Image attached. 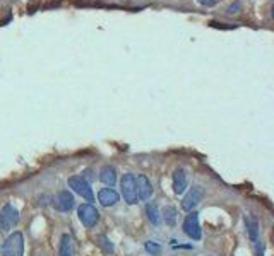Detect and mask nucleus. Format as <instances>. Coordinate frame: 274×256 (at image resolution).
Listing matches in <instances>:
<instances>
[{
	"mask_svg": "<svg viewBox=\"0 0 274 256\" xmlns=\"http://www.w3.org/2000/svg\"><path fill=\"white\" fill-rule=\"evenodd\" d=\"M197 2H199L201 5H204V7H212V5H216V3H218V0H197Z\"/></svg>",
	"mask_w": 274,
	"mask_h": 256,
	"instance_id": "6ab92c4d",
	"label": "nucleus"
},
{
	"mask_svg": "<svg viewBox=\"0 0 274 256\" xmlns=\"http://www.w3.org/2000/svg\"><path fill=\"white\" fill-rule=\"evenodd\" d=\"M161 217L165 219V222H167L168 226H175V222H176V208L170 207V205H168V207H165Z\"/></svg>",
	"mask_w": 274,
	"mask_h": 256,
	"instance_id": "dca6fc26",
	"label": "nucleus"
},
{
	"mask_svg": "<svg viewBox=\"0 0 274 256\" xmlns=\"http://www.w3.org/2000/svg\"><path fill=\"white\" fill-rule=\"evenodd\" d=\"M60 256H74V241H72L70 234H64L60 237V246H59Z\"/></svg>",
	"mask_w": 274,
	"mask_h": 256,
	"instance_id": "ddd939ff",
	"label": "nucleus"
},
{
	"mask_svg": "<svg viewBox=\"0 0 274 256\" xmlns=\"http://www.w3.org/2000/svg\"><path fill=\"white\" fill-rule=\"evenodd\" d=\"M77 215H79V221L82 222V226H86V227H95L100 221L98 208L91 203H82L81 207L77 208Z\"/></svg>",
	"mask_w": 274,
	"mask_h": 256,
	"instance_id": "39448f33",
	"label": "nucleus"
},
{
	"mask_svg": "<svg viewBox=\"0 0 274 256\" xmlns=\"http://www.w3.org/2000/svg\"><path fill=\"white\" fill-rule=\"evenodd\" d=\"M74 195H72L68 190H64V192H60L57 195L55 201H53V207L57 208V210L60 212H70L72 208H74Z\"/></svg>",
	"mask_w": 274,
	"mask_h": 256,
	"instance_id": "6e6552de",
	"label": "nucleus"
},
{
	"mask_svg": "<svg viewBox=\"0 0 274 256\" xmlns=\"http://www.w3.org/2000/svg\"><path fill=\"white\" fill-rule=\"evenodd\" d=\"M98 244L103 248L104 253H111V251H113V246H111V243L108 241V237H104V236L98 237Z\"/></svg>",
	"mask_w": 274,
	"mask_h": 256,
	"instance_id": "a211bd4d",
	"label": "nucleus"
},
{
	"mask_svg": "<svg viewBox=\"0 0 274 256\" xmlns=\"http://www.w3.org/2000/svg\"><path fill=\"white\" fill-rule=\"evenodd\" d=\"M146 215H147V219H149V222L153 226H158L161 222V214L158 212V207L154 203H149L146 207Z\"/></svg>",
	"mask_w": 274,
	"mask_h": 256,
	"instance_id": "2eb2a0df",
	"label": "nucleus"
},
{
	"mask_svg": "<svg viewBox=\"0 0 274 256\" xmlns=\"http://www.w3.org/2000/svg\"><path fill=\"white\" fill-rule=\"evenodd\" d=\"M144 248H146L147 253H151L153 256H158V255L161 253V246L158 243H153V241H147L146 246H144Z\"/></svg>",
	"mask_w": 274,
	"mask_h": 256,
	"instance_id": "f3484780",
	"label": "nucleus"
},
{
	"mask_svg": "<svg viewBox=\"0 0 274 256\" xmlns=\"http://www.w3.org/2000/svg\"><path fill=\"white\" fill-rule=\"evenodd\" d=\"M136 186H137V197L140 200H149L153 197V185L144 174H139L136 178Z\"/></svg>",
	"mask_w": 274,
	"mask_h": 256,
	"instance_id": "1a4fd4ad",
	"label": "nucleus"
},
{
	"mask_svg": "<svg viewBox=\"0 0 274 256\" xmlns=\"http://www.w3.org/2000/svg\"><path fill=\"white\" fill-rule=\"evenodd\" d=\"M245 226H247L248 237H250L252 241H257V237H259V222L255 221L254 217L247 215V217H245Z\"/></svg>",
	"mask_w": 274,
	"mask_h": 256,
	"instance_id": "4468645a",
	"label": "nucleus"
},
{
	"mask_svg": "<svg viewBox=\"0 0 274 256\" xmlns=\"http://www.w3.org/2000/svg\"><path fill=\"white\" fill-rule=\"evenodd\" d=\"M3 256H23L24 255V236L21 232H14L7 237L2 246Z\"/></svg>",
	"mask_w": 274,
	"mask_h": 256,
	"instance_id": "f257e3e1",
	"label": "nucleus"
},
{
	"mask_svg": "<svg viewBox=\"0 0 274 256\" xmlns=\"http://www.w3.org/2000/svg\"><path fill=\"white\" fill-rule=\"evenodd\" d=\"M17 222H19V210L12 203L3 205V208L0 210V227L3 230H10L17 226Z\"/></svg>",
	"mask_w": 274,
	"mask_h": 256,
	"instance_id": "20e7f679",
	"label": "nucleus"
},
{
	"mask_svg": "<svg viewBox=\"0 0 274 256\" xmlns=\"http://www.w3.org/2000/svg\"><path fill=\"white\" fill-rule=\"evenodd\" d=\"M98 200L103 207H113L118 201V193L113 188H103L98 193Z\"/></svg>",
	"mask_w": 274,
	"mask_h": 256,
	"instance_id": "9b49d317",
	"label": "nucleus"
},
{
	"mask_svg": "<svg viewBox=\"0 0 274 256\" xmlns=\"http://www.w3.org/2000/svg\"><path fill=\"white\" fill-rule=\"evenodd\" d=\"M68 188L74 190V193H77L79 197H82L86 201H93L95 200V195H93V188L89 186V183L86 181L82 176H72L67 181Z\"/></svg>",
	"mask_w": 274,
	"mask_h": 256,
	"instance_id": "7ed1b4c3",
	"label": "nucleus"
},
{
	"mask_svg": "<svg viewBox=\"0 0 274 256\" xmlns=\"http://www.w3.org/2000/svg\"><path fill=\"white\" fill-rule=\"evenodd\" d=\"M183 232L194 241L201 239V234L203 232H201L199 227V215H197V212H190L185 217V221H183Z\"/></svg>",
	"mask_w": 274,
	"mask_h": 256,
	"instance_id": "423d86ee",
	"label": "nucleus"
},
{
	"mask_svg": "<svg viewBox=\"0 0 274 256\" xmlns=\"http://www.w3.org/2000/svg\"><path fill=\"white\" fill-rule=\"evenodd\" d=\"M203 198H204V192H203V188L201 186H194L192 190H190L189 193L183 197V200H182V208L185 212H192V208H196L197 205L203 201Z\"/></svg>",
	"mask_w": 274,
	"mask_h": 256,
	"instance_id": "0eeeda50",
	"label": "nucleus"
},
{
	"mask_svg": "<svg viewBox=\"0 0 274 256\" xmlns=\"http://www.w3.org/2000/svg\"><path fill=\"white\" fill-rule=\"evenodd\" d=\"M100 179H102V183H104V185L111 188V186L117 183V171H115V168H111V166H103L102 171H100Z\"/></svg>",
	"mask_w": 274,
	"mask_h": 256,
	"instance_id": "f8f14e48",
	"label": "nucleus"
},
{
	"mask_svg": "<svg viewBox=\"0 0 274 256\" xmlns=\"http://www.w3.org/2000/svg\"><path fill=\"white\" fill-rule=\"evenodd\" d=\"M187 185H189L187 172L182 168L175 169V172H173V192L176 195H182L187 190Z\"/></svg>",
	"mask_w": 274,
	"mask_h": 256,
	"instance_id": "9d476101",
	"label": "nucleus"
},
{
	"mask_svg": "<svg viewBox=\"0 0 274 256\" xmlns=\"http://www.w3.org/2000/svg\"><path fill=\"white\" fill-rule=\"evenodd\" d=\"M120 188H122V197L129 205L137 203L139 197H137V186H136V176L132 172L124 174L120 179Z\"/></svg>",
	"mask_w": 274,
	"mask_h": 256,
	"instance_id": "f03ea898",
	"label": "nucleus"
}]
</instances>
